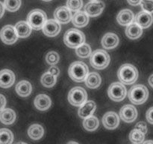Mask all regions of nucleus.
<instances>
[{"instance_id": "f257e3e1", "label": "nucleus", "mask_w": 153, "mask_h": 144, "mask_svg": "<svg viewBox=\"0 0 153 144\" xmlns=\"http://www.w3.org/2000/svg\"><path fill=\"white\" fill-rule=\"evenodd\" d=\"M117 76L123 84L131 85L134 83L137 80L138 71L133 64H124L120 67Z\"/></svg>"}, {"instance_id": "f03ea898", "label": "nucleus", "mask_w": 153, "mask_h": 144, "mask_svg": "<svg viewBox=\"0 0 153 144\" xmlns=\"http://www.w3.org/2000/svg\"><path fill=\"white\" fill-rule=\"evenodd\" d=\"M64 42L69 47L76 49L85 42V34L76 28H70L64 34Z\"/></svg>"}, {"instance_id": "7ed1b4c3", "label": "nucleus", "mask_w": 153, "mask_h": 144, "mask_svg": "<svg viewBox=\"0 0 153 144\" xmlns=\"http://www.w3.org/2000/svg\"><path fill=\"white\" fill-rule=\"evenodd\" d=\"M69 76L76 82H82L85 80L89 74L88 65L82 62H75L70 64L69 68Z\"/></svg>"}, {"instance_id": "20e7f679", "label": "nucleus", "mask_w": 153, "mask_h": 144, "mask_svg": "<svg viewBox=\"0 0 153 144\" xmlns=\"http://www.w3.org/2000/svg\"><path fill=\"white\" fill-rule=\"evenodd\" d=\"M149 97V91L144 85H135L128 91V98L130 101L137 105L144 103Z\"/></svg>"}, {"instance_id": "39448f33", "label": "nucleus", "mask_w": 153, "mask_h": 144, "mask_svg": "<svg viewBox=\"0 0 153 144\" xmlns=\"http://www.w3.org/2000/svg\"><path fill=\"white\" fill-rule=\"evenodd\" d=\"M47 20L46 14L40 9H34L30 11L27 16V22L34 30L43 28L45 22Z\"/></svg>"}, {"instance_id": "423d86ee", "label": "nucleus", "mask_w": 153, "mask_h": 144, "mask_svg": "<svg viewBox=\"0 0 153 144\" xmlns=\"http://www.w3.org/2000/svg\"><path fill=\"white\" fill-rule=\"evenodd\" d=\"M91 64L97 70H102L107 67L110 63V56L104 50H97L91 52Z\"/></svg>"}, {"instance_id": "0eeeda50", "label": "nucleus", "mask_w": 153, "mask_h": 144, "mask_svg": "<svg viewBox=\"0 0 153 144\" xmlns=\"http://www.w3.org/2000/svg\"><path fill=\"white\" fill-rule=\"evenodd\" d=\"M88 94L85 89L82 87L76 86L72 88L68 94L69 102L76 106H82L87 101Z\"/></svg>"}, {"instance_id": "6e6552de", "label": "nucleus", "mask_w": 153, "mask_h": 144, "mask_svg": "<svg viewBox=\"0 0 153 144\" xmlns=\"http://www.w3.org/2000/svg\"><path fill=\"white\" fill-rule=\"evenodd\" d=\"M108 94L112 100L119 102L125 98L127 94V90L122 82H115L110 85L108 90Z\"/></svg>"}, {"instance_id": "1a4fd4ad", "label": "nucleus", "mask_w": 153, "mask_h": 144, "mask_svg": "<svg viewBox=\"0 0 153 144\" xmlns=\"http://www.w3.org/2000/svg\"><path fill=\"white\" fill-rule=\"evenodd\" d=\"M0 38L6 44H13L18 39L15 28L10 25L4 26L1 28L0 31Z\"/></svg>"}, {"instance_id": "9d476101", "label": "nucleus", "mask_w": 153, "mask_h": 144, "mask_svg": "<svg viewBox=\"0 0 153 144\" xmlns=\"http://www.w3.org/2000/svg\"><path fill=\"white\" fill-rule=\"evenodd\" d=\"M120 118L126 122H132L137 118V110L133 105L126 104L121 108L120 111Z\"/></svg>"}, {"instance_id": "9b49d317", "label": "nucleus", "mask_w": 153, "mask_h": 144, "mask_svg": "<svg viewBox=\"0 0 153 144\" xmlns=\"http://www.w3.org/2000/svg\"><path fill=\"white\" fill-rule=\"evenodd\" d=\"M104 8L105 4L102 2H90L85 5V12L88 16H97L101 14Z\"/></svg>"}, {"instance_id": "f8f14e48", "label": "nucleus", "mask_w": 153, "mask_h": 144, "mask_svg": "<svg viewBox=\"0 0 153 144\" xmlns=\"http://www.w3.org/2000/svg\"><path fill=\"white\" fill-rule=\"evenodd\" d=\"M72 14L70 10L65 6H61L58 8L54 12L55 20L58 23L67 24L72 20Z\"/></svg>"}, {"instance_id": "ddd939ff", "label": "nucleus", "mask_w": 153, "mask_h": 144, "mask_svg": "<svg viewBox=\"0 0 153 144\" xmlns=\"http://www.w3.org/2000/svg\"><path fill=\"white\" fill-rule=\"evenodd\" d=\"M102 124L107 129L112 130L118 127L120 124V118L115 112H108L102 118Z\"/></svg>"}, {"instance_id": "4468645a", "label": "nucleus", "mask_w": 153, "mask_h": 144, "mask_svg": "<svg viewBox=\"0 0 153 144\" xmlns=\"http://www.w3.org/2000/svg\"><path fill=\"white\" fill-rule=\"evenodd\" d=\"M61 31V26L55 20H48L43 26V32L48 37H55Z\"/></svg>"}, {"instance_id": "2eb2a0df", "label": "nucleus", "mask_w": 153, "mask_h": 144, "mask_svg": "<svg viewBox=\"0 0 153 144\" xmlns=\"http://www.w3.org/2000/svg\"><path fill=\"white\" fill-rule=\"evenodd\" d=\"M15 82V74L12 70L3 69L0 70V87L9 88Z\"/></svg>"}, {"instance_id": "dca6fc26", "label": "nucleus", "mask_w": 153, "mask_h": 144, "mask_svg": "<svg viewBox=\"0 0 153 144\" xmlns=\"http://www.w3.org/2000/svg\"><path fill=\"white\" fill-rule=\"evenodd\" d=\"M153 16L152 14L147 13L143 10L139 12L135 17V23H137L140 28H149L152 24Z\"/></svg>"}, {"instance_id": "f3484780", "label": "nucleus", "mask_w": 153, "mask_h": 144, "mask_svg": "<svg viewBox=\"0 0 153 144\" xmlns=\"http://www.w3.org/2000/svg\"><path fill=\"white\" fill-rule=\"evenodd\" d=\"M119 38L116 34L112 32L106 33L102 38V45L108 50L114 49L119 44Z\"/></svg>"}, {"instance_id": "a211bd4d", "label": "nucleus", "mask_w": 153, "mask_h": 144, "mask_svg": "<svg viewBox=\"0 0 153 144\" xmlns=\"http://www.w3.org/2000/svg\"><path fill=\"white\" fill-rule=\"evenodd\" d=\"M134 20V13L129 9L120 10L117 16V20L121 26H128L132 23Z\"/></svg>"}, {"instance_id": "6ab92c4d", "label": "nucleus", "mask_w": 153, "mask_h": 144, "mask_svg": "<svg viewBox=\"0 0 153 144\" xmlns=\"http://www.w3.org/2000/svg\"><path fill=\"white\" fill-rule=\"evenodd\" d=\"M96 110V104L93 100H88L80 106L79 109V116L82 118L91 116Z\"/></svg>"}, {"instance_id": "aec40b11", "label": "nucleus", "mask_w": 153, "mask_h": 144, "mask_svg": "<svg viewBox=\"0 0 153 144\" xmlns=\"http://www.w3.org/2000/svg\"><path fill=\"white\" fill-rule=\"evenodd\" d=\"M34 104L37 110L44 111L50 107L52 105V101L49 96L42 94L36 96L34 100Z\"/></svg>"}, {"instance_id": "412c9836", "label": "nucleus", "mask_w": 153, "mask_h": 144, "mask_svg": "<svg viewBox=\"0 0 153 144\" xmlns=\"http://www.w3.org/2000/svg\"><path fill=\"white\" fill-rule=\"evenodd\" d=\"M72 21L74 26H76L78 28H82V27L86 26L89 22V16L86 14V13L84 11L76 12L73 16L72 17Z\"/></svg>"}, {"instance_id": "4be33fe9", "label": "nucleus", "mask_w": 153, "mask_h": 144, "mask_svg": "<svg viewBox=\"0 0 153 144\" xmlns=\"http://www.w3.org/2000/svg\"><path fill=\"white\" fill-rule=\"evenodd\" d=\"M14 28L18 38H27L31 32V26L25 21L18 22Z\"/></svg>"}, {"instance_id": "5701e85b", "label": "nucleus", "mask_w": 153, "mask_h": 144, "mask_svg": "<svg viewBox=\"0 0 153 144\" xmlns=\"http://www.w3.org/2000/svg\"><path fill=\"white\" fill-rule=\"evenodd\" d=\"M143 34V28H140L137 23L132 22L127 26L126 29V34L130 39H137Z\"/></svg>"}, {"instance_id": "b1692460", "label": "nucleus", "mask_w": 153, "mask_h": 144, "mask_svg": "<svg viewBox=\"0 0 153 144\" xmlns=\"http://www.w3.org/2000/svg\"><path fill=\"white\" fill-rule=\"evenodd\" d=\"M16 93L21 97H27L29 95L32 90L31 83L27 80H22L18 82L16 86Z\"/></svg>"}, {"instance_id": "393cba45", "label": "nucleus", "mask_w": 153, "mask_h": 144, "mask_svg": "<svg viewBox=\"0 0 153 144\" xmlns=\"http://www.w3.org/2000/svg\"><path fill=\"white\" fill-rule=\"evenodd\" d=\"M101 82V76L97 72H91V73L88 74L85 79V84L90 88H98Z\"/></svg>"}, {"instance_id": "a878e982", "label": "nucleus", "mask_w": 153, "mask_h": 144, "mask_svg": "<svg viewBox=\"0 0 153 144\" xmlns=\"http://www.w3.org/2000/svg\"><path fill=\"white\" fill-rule=\"evenodd\" d=\"M16 120V113L11 109H4L0 112V121L4 124H11Z\"/></svg>"}, {"instance_id": "bb28decb", "label": "nucleus", "mask_w": 153, "mask_h": 144, "mask_svg": "<svg viewBox=\"0 0 153 144\" xmlns=\"http://www.w3.org/2000/svg\"><path fill=\"white\" fill-rule=\"evenodd\" d=\"M44 130L40 124H34L29 127L28 130V135L30 138L34 140H40L43 136Z\"/></svg>"}, {"instance_id": "cd10ccee", "label": "nucleus", "mask_w": 153, "mask_h": 144, "mask_svg": "<svg viewBox=\"0 0 153 144\" xmlns=\"http://www.w3.org/2000/svg\"><path fill=\"white\" fill-rule=\"evenodd\" d=\"M99 125H100L99 119L94 116L85 118V120L83 121L84 128L88 131H94V130H97Z\"/></svg>"}, {"instance_id": "c85d7f7f", "label": "nucleus", "mask_w": 153, "mask_h": 144, "mask_svg": "<svg viewBox=\"0 0 153 144\" xmlns=\"http://www.w3.org/2000/svg\"><path fill=\"white\" fill-rule=\"evenodd\" d=\"M13 140V135L9 129H0V144H11Z\"/></svg>"}, {"instance_id": "c756f323", "label": "nucleus", "mask_w": 153, "mask_h": 144, "mask_svg": "<svg viewBox=\"0 0 153 144\" xmlns=\"http://www.w3.org/2000/svg\"><path fill=\"white\" fill-rule=\"evenodd\" d=\"M145 139V134L140 130L134 128L129 134V140L134 144L143 143Z\"/></svg>"}, {"instance_id": "7c9ffc66", "label": "nucleus", "mask_w": 153, "mask_h": 144, "mask_svg": "<svg viewBox=\"0 0 153 144\" xmlns=\"http://www.w3.org/2000/svg\"><path fill=\"white\" fill-rule=\"evenodd\" d=\"M57 77L56 76H53L49 72L43 74L42 76L41 79H40V82H41L42 85L43 86L46 87V88H51V87L54 86L55 84L56 83Z\"/></svg>"}, {"instance_id": "2f4dec72", "label": "nucleus", "mask_w": 153, "mask_h": 144, "mask_svg": "<svg viewBox=\"0 0 153 144\" xmlns=\"http://www.w3.org/2000/svg\"><path fill=\"white\" fill-rule=\"evenodd\" d=\"M76 55L79 57H80V58H88V57L90 56L91 54V46H90L89 44H88L84 43L83 44H82L81 46H79V47L76 48Z\"/></svg>"}, {"instance_id": "473e14b6", "label": "nucleus", "mask_w": 153, "mask_h": 144, "mask_svg": "<svg viewBox=\"0 0 153 144\" xmlns=\"http://www.w3.org/2000/svg\"><path fill=\"white\" fill-rule=\"evenodd\" d=\"M21 0H4V6L7 10L15 12L21 6Z\"/></svg>"}, {"instance_id": "72a5a7b5", "label": "nucleus", "mask_w": 153, "mask_h": 144, "mask_svg": "<svg viewBox=\"0 0 153 144\" xmlns=\"http://www.w3.org/2000/svg\"><path fill=\"white\" fill-rule=\"evenodd\" d=\"M83 6L82 0H67V8L72 11H79Z\"/></svg>"}, {"instance_id": "f704fd0d", "label": "nucleus", "mask_w": 153, "mask_h": 144, "mask_svg": "<svg viewBox=\"0 0 153 144\" xmlns=\"http://www.w3.org/2000/svg\"><path fill=\"white\" fill-rule=\"evenodd\" d=\"M46 61L50 65H55L59 61V55L55 51H50L46 54Z\"/></svg>"}, {"instance_id": "c9c22d12", "label": "nucleus", "mask_w": 153, "mask_h": 144, "mask_svg": "<svg viewBox=\"0 0 153 144\" xmlns=\"http://www.w3.org/2000/svg\"><path fill=\"white\" fill-rule=\"evenodd\" d=\"M143 11L147 13H153V0H142L140 2Z\"/></svg>"}, {"instance_id": "e433bc0d", "label": "nucleus", "mask_w": 153, "mask_h": 144, "mask_svg": "<svg viewBox=\"0 0 153 144\" xmlns=\"http://www.w3.org/2000/svg\"><path fill=\"white\" fill-rule=\"evenodd\" d=\"M135 129L137 130H140L141 132H143L144 134H146V132H147V125H146V122H139L137 124H135Z\"/></svg>"}, {"instance_id": "4c0bfd02", "label": "nucleus", "mask_w": 153, "mask_h": 144, "mask_svg": "<svg viewBox=\"0 0 153 144\" xmlns=\"http://www.w3.org/2000/svg\"><path fill=\"white\" fill-rule=\"evenodd\" d=\"M146 119L150 124H153V106L149 108L146 112Z\"/></svg>"}, {"instance_id": "58836bf2", "label": "nucleus", "mask_w": 153, "mask_h": 144, "mask_svg": "<svg viewBox=\"0 0 153 144\" xmlns=\"http://www.w3.org/2000/svg\"><path fill=\"white\" fill-rule=\"evenodd\" d=\"M48 72H49V74H51L52 75H53V76H56L57 77V76L59 75L60 70L58 67H56V66H52V67L49 69Z\"/></svg>"}, {"instance_id": "ea45409f", "label": "nucleus", "mask_w": 153, "mask_h": 144, "mask_svg": "<svg viewBox=\"0 0 153 144\" xmlns=\"http://www.w3.org/2000/svg\"><path fill=\"white\" fill-rule=\"evenodd\" d=\"M6 98L3 94H0V111L3 110L5 107Z\"/></svg>"}, {"instance_id": "a19ab883", "label": "nucleus", "mask_w": 153, "mask_h": 144, "mask_svg": "<svg viewBox=\"0 0 153 144\" xmlns=\"http://www.w3.org/2000/svg\"><path fill=\"white\" fill-rule=\"evenodd\" d=\"M142 0H127L128 3L132 6H137L140 4Z\"/></svg>"}, {"instance_id": "79ce46f5", "label": "nucleus", "mask_w": 153, "mask_h": 144, "mask_svg": "<svg viewBox=\"0 0 153 144\" xmlns=\"http://www.w3.org/2000/svg\"><path fill=\"white\" fill-rule=\"evenodd\" d=\"M4 13V6L1 2H0V18H1V16H3Z\"/></svg>"}, {"instance_id": "37998d69", "label": "nucleus", "mask_w": 153, "mask_h": 144, "mask_svg": "<svg viewBox=\"0 0 153 144\" xmlns=\"http://www.w3.org/2000/svg\"><path fill=\"white\" fill-rule=\"evenodd\" d=\"M148 81H149V84L150 85V86L153 88V74H152L150 76H149V80Z\"/></svg>"}, {"instance_id": "c03bdc74", "label": "nucleus", "mask_w": 153, "mask_h": 144, "mask_svg": "<svg viewBox=\"0 0 153 144\" xmlns=\"http://www.w3.org/2000/svg\"><path fill=\"white\" fill-rule=\"evenodd\" d=\"M143 144H153V140H146L143 142Z\"/></svg>"}, {"instance_id": "a18cd8bd", "label": "nucleus", "mask_w": 153, "mask_h": 144, "mask_svg": "<svg viewBox=\"0 0 153 144\" xmlns=\"http://www.w3.org/2000/svg\"><path fill=\"white\" fill-rule=\"evenodd\" d=\"M67 144H79V143L76 142H74V141H70V142H69Z\"/></svg>"}, {"instance_id": "49530a36", "label": "nucleus", "mask_w": 153, "mask_h": 144, "mask_svg": "<svg viewBox=\"0 0 153 144\" xmlns=\"http://www.w3.org/2000/svg\"><path fill=\"white\" fill-rule=\"evenodd\" d=\"M17 144H27V143H25V142H18Z\"/></svg>"}, {"instance_id": "de8ad7c7", "label": "nucleus", "mask_w": 153, "mask_h": 144, "mask_svg": "<svg viewBox=\"0 0 153 144\" xmlns=\"http://www.w3.org/2000/svg\"><path fill=\"white\" fill-rule=\"evenodd\" d=\"M44 2H49V1H52V0H43Z\"/></svg>"}, {"instance_id": "09e8293b", "label": "nucleus", "mask_w": 153, "mask_h": 144, "mask_svg": "<svg viewBox=\"0 0 153 144\" xmlns=\"http://www.w3.org/2000/svg\"><path fill=\"white\" fill-rule=\"evenodd\" d=\"M91 2H94V1H97V0H90Z\"/></svg>"}]
</instances>
